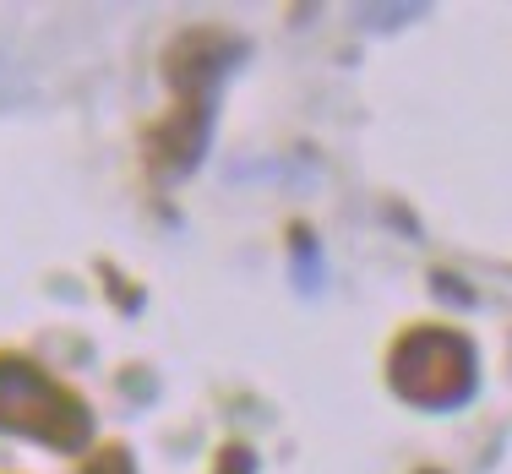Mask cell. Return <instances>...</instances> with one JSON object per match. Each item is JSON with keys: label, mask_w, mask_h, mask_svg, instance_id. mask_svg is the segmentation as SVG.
<instances>
[{"label": "cell", "mask_w": 512, "mask_h": 474, "mask_svg": "<svg viewBox=\"0 0 512 474\" xmlns=\"http://www.w3.org/2000/svg\"><path fill=\"white\" fill-rule=\"evenodd\" d=\"M0 431L33 436L55 453H77L93 436V420H88V404L71 398L60 382H50L33 360L0 355Z\"/></svg>", "instance_id": "1"}, {"label": "cell", "mask_w": 512, "mask_h": 474, "mask_svg": "<svg viewBox=\"0 0 512 474\" xmlns=\"http://www.w3.org/2000/svg\"><path fill=\"white\" fill-rule=\"evenodd\" d=\"M393 387L420 409H453L474 387V349L458 333L420 327L393 349Z\"/></svg>", "instance_id": "2"}, {"label": "cell", "mask_w": 512, "mask_h": 474, "mask_svg": "<svg viewBox=\"0 0 512 474\" xmlns=\"http://www.w3.org/2000/svg\"><path fill=\"white\" fill-rule=\"evenodd\" d=\"M88 474H131V458H126V447H104L99 458H93V469Z\"/></svg>", "instance_id": "3"}, {"label": "cell", "mask_w": 512, "mask_h": 474, "mask_svg": "<svg viewBox=\"0 0 512 474\" xmlns=\"http://www.w3.org/2000/svg\"><path fill=\"white\" fill-rule=\"evenodd\" d=\"M218 469H224V474H251V453H246V447H229Z\"/></svg>", "instance_id": "4"}]
</instances>
